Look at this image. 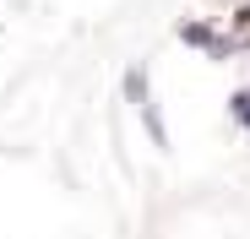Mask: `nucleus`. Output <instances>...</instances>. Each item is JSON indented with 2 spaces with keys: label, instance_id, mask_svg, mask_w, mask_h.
Instances as JSON below:
<instances>
[{
  "label": "nucleus",
  "instance_id": "f257e3e1",
  "mask_svg": "<svg viewBox=\"0 0 250 239\" xmlns=\"http://www.w3.org/2000/svg\"><path fill=\"white\" fill-rule=\"evenodd\" d=\"M180 38H185V44H196V49H207V55H218V60L239 49L234 38H218L212 27H201V22H185V27H180Z\"/></svg>",
  "mask_w": 250,
  "mask_h": 239
},
{
  "label": "nucleus",
  "instance_id": "f03ea898",
  "mask_svg": "<svg viewBox=\"0 0 250 239\" xmlns=\"http://www.w3.org/2000/svg\"><path fill=\"white\" fill-rule=\"evenodd\" d=\"M125 93H131L136 103H147V71H142V65H131V71H125Z\"/></svg>",
  "mask_w": 250,
  "mask_h": 239
},
{
  "label": "nucleus",
  "instance_id": "7ed1b4c3",
  "mask_svg": "<svg viewBox=\"0 0 250 239\" xmlns=\"http://www.w3.org/2000/svg\"><path fill=\"white\" fill-rule=\"evenodd\" d=\"M234 114H239V120H250V93H239V98H234Z\"/></svg>",
  "mask_w": 250,
  "mask_h": 239
}]
</instances>
